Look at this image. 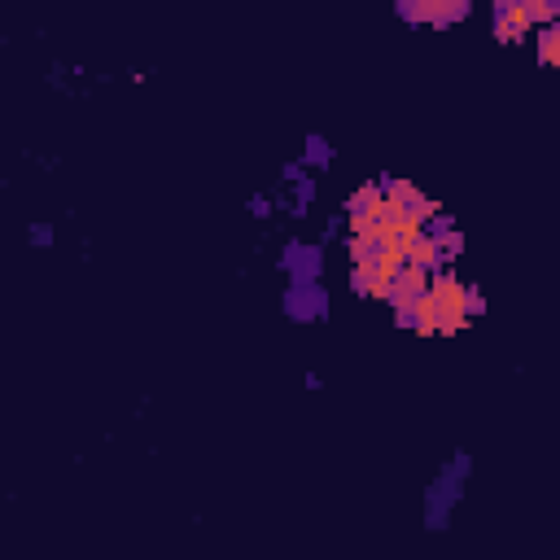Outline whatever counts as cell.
Wrapping results in <instances>:
<instances>
[{
    "instance_id": "obj_1",
    "label": "cell",
    "mask_w": 560,
    "mask_h": 560,
    "mask_svg": "<svg viewBox=\"0 0 560 560\" xmlns=\"http://www.w3.org/2000/svg\"><path fill=\"white\" fill-rule=\"evenodd\" d=\"M398 13L424 26H451L468 13V0H398Z\"/></svg>"
},
{
    "instance_id": "obj_3",
    "label": "cell",
    "mask_w": 560,
    "mask_h": 560,
    "mask_svg": "<svg viewBox=\"0 0 560 560\" xmlns=\"http://www.w3.org/2000/svg\"><path fill=\"white\" fill-rule=\"evenodd\" d=\"M529 18H534V26H551L556 22V0H516Z\"/></svg>"
},
{
    "instance_id": "obj_2",
    "label": "cell",
    "mask_w": 560,
    "mask_h": 560,
    "mask_svg": "<svg viewBox=\"0 0 560 560\" xmlns=\"http://www.w3.org/2000/svg\"><path fill=\"white\" fill-rule=\"evenodd\" d=\"M534 31V18L516 4V0H499V9H494V35L503 39V44H516V39H525Z\"/></svg>"
},
{
    "instance_id": "obj_4",
    "label": "cell",
    "mask_w": 560,
    "mask_h": 560,
    "mask_svg": "<svg viewBox=\"0 0 560 560\" xmlns=\"http://www.w3.org/2000/svg\"><path fill=\"white\" fill-rule=\"evenodd\" d=\"M556 22H560V0H556Z\"/></svg>"
}]
</instances>
